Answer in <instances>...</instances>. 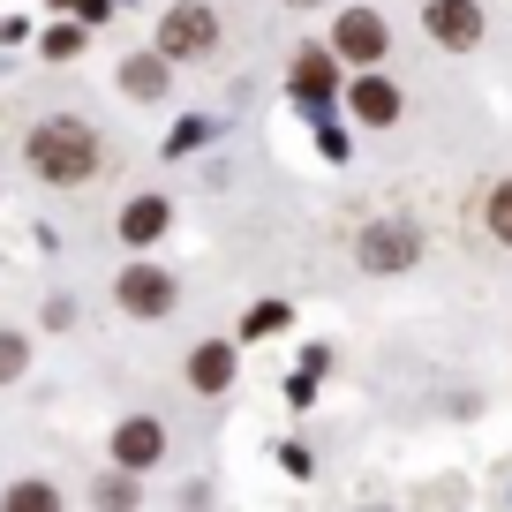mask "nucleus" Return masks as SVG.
Masks as SVG:
<instances>
[{
	"label": "nucleus",
	"instance_id": "nucleus-9",
	"mask_svg": "<svg viewBox=\"0 0 512 512\" xmlns=\"http://www.w3.org/2000/svg\"><path fill=\"white\" fill-rule=\"evenodd\" d=\"M166 219H174V211H166V196H136V204L121 211V241H136V249H144V241L166 234Z\"/></svg>",
	"mask_w": 512,
	"mask_h": 512
},
{
	"label": "nucleus",
	"instance_id": "nucleus-5",
	"mask_svg": "<svg viewBox=\"0 0 512 512\" xmlns=\"http://www.w3.org/2000/svg\"><path fill=\"white\" fill-rule=\"evenodd\" d=\"M430 38L452 46V53H467L482 38V8H475V0H430Z\"/></svg>",
	"mask_w": 512,
	"mask_h": 512
},
{
	"label": "nucleus",
	"instance_id": "nucleus-17",
	"mask_svg": "<svg viewBox=\"0 0 512 512\" xmlns=\"http://www.w3.org/2000/svg\"><path fill=\"white\" fill-rule=\"evenodd\" d=\"M279 324H287V309H279V302H264V309H249V332H279Z\"/></svg>",
	"mask_w": 512,
	"mask_h": 512
},
{
	"label": "nucleus",
	"instance_id": "nucleus-8",
	"mask_svg": "<svg viewBox=\"0 0 512 512\" xmlns=\"http://www.w3.org/2000/svg\"><path fill=\"white\" fill-rule=\"evenodd\" d=\"M189 384L196 392H226V384H234V347H226V339H204V347L189 354Z\"/></svg>",
	"mask_w": 512,
	"mask_h": 512
},
{
	"label": "nucleus",
	"instance_id": "nucleus-14",
	"mask_svg": "<svg viewBox=\"0 0 512 512\" xmlns=\"http://www.w3.org/2000/svg\"><path fill=\"white\" fill-rule=\"evenodd\" d=\"M8 505H16V512H46L53 490H46V482H16V490H8Z\"/></svg>",
	"mask_w": 512,
	"mask_h": 512
},
{
	"label": "nucleus",
	"instance_id": "nucleus-19",
	"mask_svg": "<svg viewBox=\"0 0 512 512\" xmlns=\"http://www.w3.org/2000/svg\"><path fill=\"white\" fill-rule=\"evenodd\" d=\"M61 8H68V16H83V23H98V16L113 8V0H61Z\"/></svg>",
	"mask_w": 512,
	"mask_h": 512
},
{
	"label": "nucleus",
	"instance_id": "nucleus-10",
	"mask_svg": "<svg viewBox=\"0 0 512 512\" xmlns=\"http://www.w3.org/2000/svg\"><path fill=\"white\" fill-rule=\"evenodd\" d=\"M294 91L309 98L302 113H317V121H324V106H332V61H324V53H302V61H294Z\"/></svg>",
	"mask_w": 512,
	"mask_h": 512
},
{
	"label": "nucleus",
	"instance_id": "nucleus-3",
	"mask_svg": "<svg viewBox=\"0 0 512 512\" xmlns=\"http://www.w3.org/2000/svg\"><path fill=\"white\" fill-rule=\"evenodd\" d=\"M354 256H362V272H407L422 256V234L400 219H384V226H362V241H354Z\"/></svg>",
	"mask_w": 512,
	"mask_h": 512
},
{
	"label": "nucleus",
	"instance_id": "nucleus-18",
	"mask_svg": "<svg viewBox=\"0 0 512 512\" xmlns=\"http://www.w3.org/2000/svg\"><path fill=\"white\" fill-rule=\"evenodd\" d=\"M189 144H204V121H181L174 136H166V151H189Z\"/></svg>",
	"mask_w": 512,
	"mask_h": 512
},
{
	"label": "nucleus",
	"instance_id": "nucleus-2",
	"mask_svg": "<svg viewBox=\"0 0 512 512\" xmlns=\"http://www.w3.org/2000/svg\"><path fill=\"white\" fill-rule=\"evenodd\" d=\"M211 46H219V16H211V8H196V0L166 8V23H159V53L166 61H196V53H211Z\"/></svg>",
	"mask_w": 512,
	"mask_h": 512
},
{
	"label": "nucleus",
	"instance_id": "nucleus-11",
	"mask_svg": "<svg viewBox=\"0 0 512 512\" xmlns=\"http://www.w3.org/2000/svg\"><path fill=\"white\" fill-rule=\"evenodd\" d=\"M354 121H369V128L400 121V91H392V83H377V76H362V83H354Z\"/></svg>",
	"mask_w": 512,
	"mask_h": 512
},
{
	"label": "nucleus",
	"instance_id": "nucleus-15",
	"mask_svg": "<svg viewBox=\"0 0 512 512\" xmlns=\"http://www.w3.org/2000/svg\"><path fill=\"white\" fill-rule=\"evenodd\" d=\"M46 53H53V61H68V53H83V31H76V23H61V31H46Z\"/></svg>",
	"mask_w": 512,
	"mask_h": 512
},
{
	"label": "nucleus",
	"instance_id": "nucleus-13",
	"mask_svg": "<svg viewBox=\"0 0 512 512\" xmlns=\"http://www.w3.org/2000/svg\"><path fill=\"white\" fill-rule=\"evenodd\" d=\"M490 234H497V241L512 249V181H505V189L490 196Z\"/></svg>",
	"mask_w": 512,
	"mask_h": 512
},
{
	"label": "nucleus",
	"instance_id": "nucleus-1",
	"mask_svg": "<svg viewBox=\"0 0 512 512\" xmlns=\"http://www.w3.org/2000/svg\"><path fill=\"white\" fill-rule=\"evenodd\" d=\"M31 166L46 181H61V189H76V181L98 174V136L83 121H68V113H61V121H38L31 128Z\"/></svg>",
	"mask_w": 512,
	"mask_h": 512
},
{
	"label": "nucleus",
	"instance_id": "nucleus-16",
	"mask_svg": "<svg viewBox=\"0 0 512 512\" xmlns=\"http://www.w3.org/2000/svg\"><path fill=\"white\" fill-rule=\"evenodd\" d=\"M16 369H23V339H16V332H0V384L16 377Z\"/></svg>",
	"mask_w": 512,
	"mask_h": 512
},
{
	"label": "nucleus",
	"instance_id": "nucleus-6",
	"mask_svg": "<svg viewBox=\"0 0 512 512\" xmlns=\"http://www.w3.org/2000/svg\"><path fill=\"white\" fill-rule=\"evenodd\" d=\"M332 46L347 53V61H384V23L369 16V8H347L339 31H332Z\"/></svg>",
	"mask_w": 512,
	"mask_h": 512
},
{
	"label": "nucleus",
	"instance_id": "nucleus-4",
	"mask_svg": "<svg viewBox=\"0 0 512 512\" xmlns=\"http://www.w3.org/2000/svg\"><path fill=\"white\" fill-rule=\"evenodd\" d=\"M121 309H136V317H166V309H174V279L151 272V264H128V272H121Z\"/></svg>",
	"mask_w": 512,
	"mask_h": 512
},
{
	"label": "nucleus",
	"instance_id": "nucleus-7",
	"mask_svg": "<svg viewBox=\"0 0 512 512\" xmlns=\"http://www.w3.org/2000/svg\"><path fill=\"white\" fill-rule=\"evenodd\" d=\"M159 452H166V430H159V422L136 415V422H121V430H113V460H121V467H151Z\"/></svg>",
	"mask_w": 512,
	"mask_h": 512
},
{
	"label": "nucleus",
	"instance_id": "nucleus-12",
	"mask_svg": "<svg viewBox=\"0 0 512 512\" xmlns=\"http://www.w3.org/2000/svg\"><path fill=\"white\" fill-rule=\"evenodd\" d=\"M121 83H128L136 98H159V91H166V53H136V61L121 68Z\"/></svg>",
	"mask_w": 512,
	"mask_h": 512
}]
</instances>
